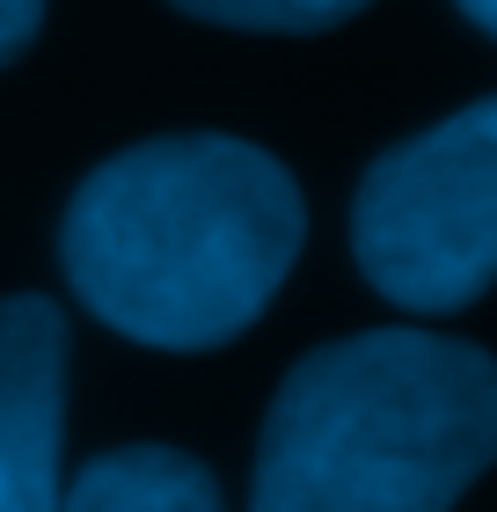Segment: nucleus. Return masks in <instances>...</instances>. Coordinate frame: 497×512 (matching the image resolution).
Returning <instances> with one entry per match:
<instances>
[{
  "label": "nucleus",
  "mask_w": 497,
  "mask_h": 512,
  "mask_svg": "<svg viewBox=\"0 0 497 512\" xmlns=\"http://www.w3.org/2000/svg\"><path fill=\"white\" fill-rule=\"evenodd\" d=\"M37 30H44V0H0V66L30 52Z\"/></svg>",
  "instance_id": "obj_7"
},
{
  "label": "nucleus",
  "mask_w": 497,
  "mask_h": 512,
  "mask_svg": "<svg viewBox=\"0 0 497 512\" xmlns=\"http://www.w3.org/2000/svg\"><path fill=\"white\" fill-rule=\"evenodd\" d=\"M351 256L410 315H461L497 286V96L410 132L359 176Z\"/></svg>",
  "instance_id": "obj_3"
},
{
  "label": "nucleus",
  "mask_w": 497,
  "mask_h": 512,
  "mask_svg": "<svg viewBox=\"0 0 497 512\" xmlns=\"http://www.w3.org/2000/svg\"><path fill=\"white\" fill-rule=\"evenodd\" d=\"M66 315L44 293L0 300V512H59L66 476Z\"/></svg>",
  "instance_id": "obj_4"
},
{
  "label": "nucleus",
  "mask_w": 497,
  "mask_h": 512,
  "mask_svg": "<svg viewBox=\"0 0 497 512\" xmlns=\"http://www.w3.org/2000/svg\"><path fill=\"white\" fill-rule=\"evenodd\" d=\"M307 242L300 183L234 132H169L81 176L59 220L66 286L154 352H220L278 300Z\"/></svg>",
  "instance_id": "obj_1"
},
{
  "label": "nucleus",
  "mask_w": 497,
  "mask_h": 512,
  "mask_svg": "<svg viewBox=\"0 0 497 512\" xmlns=\"http://www.w3.org/2000/svg\"><path fill=\"white\" fill-rule=\"evenodd\" d=\"M59 512H220V483L183 447H110L66 476Z\"/></svg>",
  "instance_id": "obj_5"
},
{
  "label": "nucleus",
  "mask_w": 497,
  "mask_h": 512,
  "mask_svg": "<svg viewBox=\"0 0 497 512\" xmlns=\"http://www.w3.org/2000/svg\"><path fill=\"white\" fill-rule=\"evenodd\" d=\"M454 8H461L468 22H476L483 37H497V0H454Z\"/></svg>",
  "instance_id": "obj_8"
},
{
  "label": "nucleus",
  "mask_w": 497,
  "mask_h": 512,
  "mask_svg": "<svg viewBox=\"0 0 497 512\" xmlns=\"http://www.w3.org/2000/svg\"><path fill=\"white\" fill-rule=\"evenodd\" d=\"M169 8L198 15V22H220V30H278V37H315V30H337V22L366 15L373 0H169Z\"/></svg>",
  "instance_id": "obj_6"
},
{
  "label": "nucleus",
  "mask_w": 497,
  "mask_h": 512,
  "mask_svg": "<svg viewBox=\"0 0 497 512\" xmlns=\"http://www.w3.org/2000/svg\"><path fill=\"white\" fill-rule=\"evenodd\" d=\"M497 461V359L439 330L315 344L271 395L249 512H454Z\"/></svg>",
  "instance_id": "obj_2"
}]
</instances>
